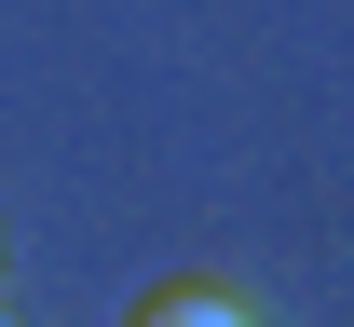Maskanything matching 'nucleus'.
Here are the masks:
<instances>
[{"mask_svg": "<svg viewBox=\"0 0 354 327\" xmlns=\"http://www.w3.org/2000/svg\"><path fill=\"white\" fill-rule=\"evenodd\" d=\"M0 327H14V314H0Z\"/></svg>", "mask_w": 354, "mask_h": 327, "instance_id": "nucleus-2", "label": "nucleus"}, {"mask_svg": "<svg viewBox=\"0 0 354 327\" xmlns=\"http://www.w3.org/2000/svg\"><path fill=\"white\" fill-rule=\"evenodd\" d=\"M123 327H259V300H245V286H218V273H191V286H150Z\"/></svg>", "mask_w": 354, "mask_h": 327, "instance_id": "nucleus-1", "label": "nucleus"}]
</instances>
